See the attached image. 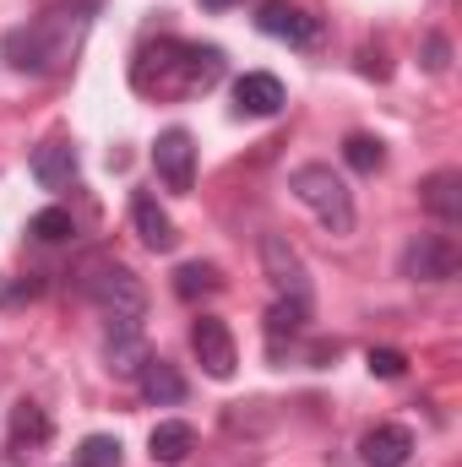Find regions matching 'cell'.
Wrapping results in <instances>:
<instances>
[{"instance_id":"cell-13","label":"cell","mask_w":462,"mask_h":467,"mask_svg":"<svg viewBox=\"0 0 462 467\" xmlns=\"http://www.w3.org/2000/svg\"><path fill=\"white\" fill-rule=\"evenodd\" d=\"M419 202H425L430 218H441V223H462V174L457 169H436V174L419 185Z\"/></svg>"},{"instance_id":"cell-4","label":"cell","mask_w":462,"mask_h":467,"mask_svg":"<svg viewBox=\"0 0 462 467\" xmlns=\"http://www.w3.org/2000/svg\"><path fill=\"white\" fill-rule=\"evenodd\" d=\"M289 191H294L332 234L353 229V196H348V185L327 169V163H299V169L289 174Z\"/></svg>"},{"instance_id":"cell-15","label":"cell","mask_w":462,"mask_h":467,"mask_svg":"<svg viewBox=\"0 0 462 467\" xmlns=\"http://www.w3.org/2000/svg\"><path fill=\"white\" fill-rule=\"evenodd\" d=\"M136 386H142V397L147 402H158V408H169V402H180L185 397V375L169 364V358H142V369H136Z\"/></svg>"},{"instance_id":"cell-19","label":"cell","mask_w":462,"mask_h":467,"mask_svg":"<svg viewBox=\"0 0 462 467\" xmlns=\"http://www.w3.org/2000/svg\"><path fill=\"white\" fill-rule=\"evenodd\" d=\"M343 163L353 169V174H381V169H386V141L353 130V136L343 141Z\"/></svg>"},{"instance_id":"cell-5","label":"cell","mask_w":462,"mask_h":467,"mask_svg":"<svg viewBox=\"0 0 462 467\" xmlns=\"http://www.w3.org/2000/svg\"><path fill=\"white\" fill-rule=\"evenodd\" d=\"M457 266H462V244L452 234H419L403 250V277H414V283H446V277H457Z\"/></svg>"},{"instance_id":"cell-8","label":"cell","mask_w":462,"mask_h":467,"mask_svg":"<svg viewBox=\"0 0 462 467\" xmlns=\"http://www.w3.org/2000/svg\"><path fill=\"white\" fill-rule=\"evenodd\" d=\"M191 353L202 358V369H207L213 380H229L234 364H239V353H234V332L218 321V316H202V321L191 327Z\"/></svg>"},{"instance_id":"cell-10","label":"cell","mask_w":462,"mask_h":467,"mask_svg":"<svg viewBox=\"0 0 462 467\" xmlns=\"http://www.w3.org/2000/svg\"><path fill=\"white\" fill-rule=\"evenodd\" d=\"M77 174H82V163H77V147H71V141H44V147L33 152V180H38L44 191H71Z\"/></svg>"},{"instance_id":"cell-20","label":"cell","mask_w":462,"mask_h":467,"mask_svg":"<svg viewBox=\"0 0 462 467\" xmlns=\"http://www.w3.org/2000/svg\"><path fill=\"white\" fill-rule=\"evenodd\" d=\"M305 332V299H278L267 310V343L283 348V337H299Z\"/></svg>"},{"instance_id":"cell-25","label":"cell","mask_w":462,"mask_h":467,"mask_svg":"<svg viewBox=\"0 0 462 467\" xmlns=\"http://www.w3.org/2000/svg\"><path fill=\"white\" fill-rule=\"evenodd\" d=\"M425 55H430V60H425L430 71H446V38H441V33H436V38L425 44Z\"/></svg>"},{"instance_id":"cell-6","label":"cell","mask_w":462,"mask_h":467,"mask_svg":"<svg viewBox=\"0 0 462 467\" xmlns=\"http://www.w3.org/2000/svg\"><path fill=\"white\" fill-rule=\"evenodd\" d=\"M152 169H158V180L174 191V196H185L191 191V180H196V141H191V130H163L158 136V147H152Z\"/></svg>"},{"instance_id":"cell-26","label":"cell","mask_w":462,"mask_h":467,"mask_svg":"<svg viewBox=\"0 0 462 467\" xmlns=\"http://www.w3.org/2000/svg\"><path fill=\"white\" fill-rule=\"evenodd\" d=\"M202 5H207V11H229L234 0H202Z\"/></svg>"},{"instance_id":"cell-12","label":"cell","mask_w":462,"mask_h":467,"mask_svg":"<svg viewBox=\"0 0 462 467\" xmlns=\"http://www.w3.org/2000/svg\"><path fill=\"white\" fill-rule=\"evenodd\" d=\"M359 457H364V467H403L414 457V435H408L403 424H375V430L359 441Z\"/></svg>"},{"instance_id":"cell-2","label":"cell","mask_w":462,"mask_h":467,"mask_svg":"<svg viewBox=\"0 0 462 467\" xmlns=\"http://www.w3.org/2000/svg\"><path fill=\"white\" fill-rule=\"evenodd\" d=\"M82 27H88V16H77L71 5L44 11L38 22H27V27H16V33L5 38V60H11L16 71H55V66L77 49Z\"/></svg>"},{"instance_id":"cell-23","label":"cell","mask_w":462,"mask_h":467,"mask_svg":"<svg viewBox=\"0 0 462 467\" xmlns=\"http://www.w3.org/2000/svg\"><path fill=\"white\" fill-rule=\"evenodd\" d=\"M27 234H33V239H44V244H60V239H71V213H66V207H44V213H33V218H27Z\"/></svg>"},{"instance_id":"cell-16","label":"cell","mask_w":462,"mask_h":467,"mask_svg":"<svg viewBox=\"0 0 462 467\" xmlns=\"http://www.w3.org/2000/svg\"><path fill=\"white\" fill-rule=\"evenodd\" d=\"M147 451H152V462L180 467L191 451H196V430H191V424H180V419H163V424H152Z\"/></svg>"},{"instance_id":"cell-7","label":"cell","mask_w":462,"mask_h":467,"mask_svg":"<svg viewBox=\"0 0 462 467\" xmlns=\"http://www.w3.org/2000/svg\"><path fill=\"white\" fill-rule=\"evenodd\" d=\"M256 27H261L267 38H283V44H299V49H310V44L321 38V22H316L310 11H299L294 0H261Z\"/></svg>"},{"instance_id":"cell-3","label":"cell","mask_w":462,"mask_h":467,"mask_svg":"<svg viewBox=\"0 0 462 467\" xmlns=\"http://www.w3.org/2000/svg\"><path fill=\"white\" fill-rule=\"evenodd\" d=\"M77 288H82L110 321H142V310H147V294H142L136 272L120 266V261H110V255H88L82 272H77Z\"/></svg>"},{"instance_id":"cell-21","label":"cell","mask_w":462,"mask_h":467,"mask_svg":"<svg viewBox=\"0 0 462 467\" xmlns=\"http://www.w3.org/2000/svg\"><path fill=\"white\" fill-rule=\"evenodd\" d=\"M224 283H218V266H207V261H185L180 272H174V294L180 299H202V294H218Z\"/></svg>"},{"instance_id":"cell-17","label":"cell","mask_w":462,"mask_h":467,"mask_svg":"<svg viewBox=\"0 0 462 467\" xmlns=\"http://www.w3.org/2000/svg\"><path fill=\"white\" fill-rule=\"evenodd\" d=\"M142 327L136 321H115V332H110V369H120V375H136L142 369Z\"/></svg>"},{"instance_id":"cell-22","label":"cell","mask_w":462,"mask_h":467,"mask_svg":"<svg viewBox=\"0 0 462 467\" xmlns=\"http://www.w3.org/2000/svg\"><path fill=\"white\" fill-rule=\"evenodd\" d=\"M120 462H125V446L115 435H88L77 446V467H120Z\"/></svg>"},{"instance_id":"cell-18","label":"cell","mask_w":462,"mask_h":467,"mask_svg":"<svg viewBox=\"0 0 462 467\" xmlns=\"http://www.w3.org/2000/svg\"><path fill=\"white\" fill-rule=\"evenodd\" d=\"M44 441H49V413L38 402H16L11 408V446L22 451V446H44Z\"/></svg>"},{"instance_id":"cell-9","label":"cell","mask_w":462,"mask_h":467,"mask_svg":"<svg viewBox=\"0 0 462 467\" xmlns=\"http://www.w3.org/2000/svg\"><path fill=\"white\" fill-rule=\"evenodd\" d=\"M261 266H267L278 299H305V294H310V283H305V261L294 255V244H289L283 234H267V239H261Z\"/></svg>"},{"instance_id":"cell-14","label":"cell","mask_w":462,"mask_h":467,"mask_svg":"<svg viewBox=\"0 0 462 467\" xmlns=\"http://www.w3.org/2000/svg\"><path fill=\"white\" fill-rule=\"evenodd\" d=\"M131 223H136V234H142V244H147V250H174V244H180L174 218H169V213L158 207V196H147V191L131 202Z\"/></svg>"},{"instance_id":"cell-24","label":"cell","mask_w":462,"mask_h":467,"mask_svg":"<svg viewBox=\"0 0 462 467\" xmlns=\"http://www.w3.org/2000/svg\"><path fill=\"white\" fill-rule=\"evenodd\" d=\"M364 364H370V375H381V380H397V375L408 369V358H403L397 348H370Z\"/></svg>"},{"instance_id":"cell-1","label":"cell","mask_w":462,"mask_h":467,"mask_svg":"<svg viewBox=\"0 0 462 467\" xmlns=\"http://www.w3.org/2000/svg\"><path fill=\"white\" fill-rule=\"evenodd\" d=\"M224 77V49L218 44H185V38H152L131 60V88L142 99H180V93H207Z\"/></svg>"},{"instance_id":"cell-11","label":"cell","mask_w":462,"mask_h":467,"mask_svg":"<svg viewBox=\"0 0 462 467\" xmlns=\"http://www.w3.org/2000/svg\"><path fill=\"white\" fill-rule=\"evenodd\" d=\"M234 104H239V115L267 119V115H278L289 99H283V82H278L272 71H245V77L234 82Z\"/></svg>"}]
</instances>
